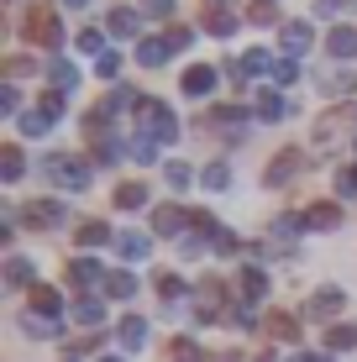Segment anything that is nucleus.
I'll return each instance as SVG.
<instances>
[{"label":"nucleus","mask_w":357,"mask_h":362,"mask_svg":"<svg viewBox=\"0 0 357 362\" xmlns=\"http://www.w3.org/2000/svg\"><path fill=\"white\" fill-rule=\"evenodd\" d=\"M211 247H216V252H226V257H231V252H237L242 242H237V236H231L226 226H216V231H211Z\"/></svg>","instance_id":"nucleus-44"},{"label":"nucleus","mask_w":357,"mask_h":362,"mask_svg":"<svg viewBox=\"0 0 357 362\" xmlns=\"http://www.w3.org/2000/svg\"><path fill=\"white\" fill-rule=\"evenodd\" d=\"M147 247H153V242H147L142 231H121V236H116V252L127 257V263H142V257H147Z\"/></svg>","instance_id":"nucleus-23"},{"label":"nucleus","mask_w":357,"mask_h":362,"mask_svg":"<svg viewBox=\"0 0 357 362\" xmlns=\"http://www.w3.org/2000/svg\"><path fill=\"white\" fill-rule=\"evenodd\" d=\"M37 110H42L47 121H58V116H64V95H58V90H53V95H42V100H37Z\"/></svg>","instance_id":"nucleus-47"},{"label":"nucleus","mask_w":357,"mask_h":362,"mask_svg":"<svg viewBox=\"0 0 357 362\" xmlns=\"http://www.w3.org/2000/svg\"><path fill=\"white\" fill-rule=\"evenodd\" d=\"M300 168H305V158L294 153V147H284V153H279L274 163L263 168V184H268V189H284V184H294V179H300Z\"/></svg>","instance_id":"nucleus-5"},{"label":"nucleus","mask_w":357,"mask_h":362,"mask_svg":"<svg viewBox=\"0 0 357 362\" xmlns=\"http://www.w3.org/2000/svg\"><path fill=\"white\" fill-rule=\"evenodd\" d=\"M105 294H110V299H131V294H137V279H131L127 268L105 273Z\"/></svg>","instance_id":"nucleus-31"},{"label":"nucleus","mask_w":357,"mask_h":362,"mask_svg":"<svg viewBox=\"0 0 357 362\" xmlns=\"http://www.w3.org/2000/svg\"><path fill=\"white\" fill-rule=\"evenodd\" d=\"M163 42H168V53H184V47L194 42V32L189 27H174V32H163Z\"/></svg>","instance_id":"nucleus-45"},{"label":"nucleus","mask_w":357,"mask_h":362,"mask_svg":"<svg viewBox=\"0 0 357 362\" xmlns=\"http://www.w3.org/2000/svg\"><path fill=\"white\" fill-rule=\"evenodd\" d=\"M184 294H189V284H184L179 273H158V299H163V305H174Z\"/></svg>","instance_id":"nucleus-33"},{"label":"nucleus","mask_w":357,"mask_h":362,"mask_svg":"<svg viewBox=\"0 0 357 362\" xmlns=\"http://www.w3.org/2000/svg\"><path fill=\"white\" fill-rule=\"evenodd\" d=\"M74 242L79 247H105V242H116V236H110L105 221H79V236H74Z\"/></svg>","instance_id":"nucleus-28"},{"label":"nucleus","mask_w":357,"mask_h":362,"mask_svg":"<svg viewBox=\"0 0 357 362\" xmlns=\"http://www.w3.org/2000/svg\"><path fill=\"white\" fill-rule=\"evenodd\" d=\"M231 74H237V79H263V74H274V53H268V47H247V53L231 64Z\"/></svg>","instance_id":"nucleus-9"},{"label":"nucleus","mask_w":357,"mask_h":362,"mask_svg":"<svg viewBox=\"0 0 357 362\" xmlns=\"http://www.w3.org/2000/svg\"><path fill=\"white\" fill-rule=\"evenodd\" d=\"M21 37L53 53V47L64 42V27H58V11H53V6H32L27 16H21Z\"/></svg>","instance_id":"nucleus-3"},{"label":"nucleus","mask_w":357,"mask_h":362,"mask_svg":"<svg viewBox=\"0 0 357 362\" xmlns=\"http://www.w3.org/2000/svg\"><path fill=\"white\" fill-rule=\"evenodd\" d=\"M105 27L116 32V37H137V27H142V11H137V6H116V11L105 16Z\"/></svg>","instance_id":"nucleus-14"},{"label":"nucleus","mask_w":357,"mask_h":362,"mask_svg":"<svg viewBox=\"0 0 357 362\" xmlns=\"http://www.w3.org/2000/svg\"><path fill=\"white\" fill-rule=\"evenodd\" d=\"M6 284H11V289H32V284H37L32 257H11V263H6Z\"/></svg>","instance_id":"nucleus-24"},{"label":"nucleus","mask_w":357,"mask_h":362,"mask_svg":"<svg viewBox=\"0 0 357 362\" xmlns=\"http://www.w3.org/2000/svg\"><path fill=\"white\" fill-rule=\"evenodd\" d=\"M274 79H279V84H294V79H300V58H279V64H274Z\"/></svg>","instance_id":"nucleus-43"},{"label":"nucleus","mask_w":357,"mask_h":362,"mask_svg":"<svg viewBox=\"0 0 357 362\" xmlns=\"http://www.w3.org/2000/svg\"><path fill=\"white\" fill-rule=\"evenodd\" d=\"M168 357H174V362H211V357L200 352L194 336H174V341H168Z\"/></svg>","instance_id":"nucleus-29"},{"label":"nucleus","mask_w":357,"mask_h":362,"mask_svg":"<svg viewBox=\"0 0 357 362\" xmlns=\"http://www.w3.org/2000/svg\"><path fill=\"white\" fill-rule=\"evenodd\" d=\"M268 336H274V341H300V320H294L289 310H274V315H268Z\"/></svg>","instance_id":"nucleus-21"},{"label":"nucleus","mask_w":357,"mask_h":362,"mask_svg":"<svg viewBox=\"0 0 357 362\" xmlns=\"http://www.w3.org/2000/svg\"><path fill=\"white\" fill-rule=\"evenodd\" d=\"M142 205H147V184H137V179L116 184V210H142Z\"/></svg>","instance_id":"nucleus-27"},{"label":"nucleus","mask_w":357,"mask_h":362,"mask_svg":"<svg viewBox=\"0 0 357 362\" xmlns=\"http://www.w3.org/2000/svg\"><path fill=\"white\" fill-rule=\"evenodd\" d=\"M74 320H79L84 331H95V326L105 320V305H100L95 294H79V299H74Z\"/></svg>","instance_id":"nucleus-16"},{"label":"nucleus","mask_w":357,"mask_h":362,"mask_svg":"<svg viewBox=\"0 0 357 362\" xmlns=\"http://www.w3.org/2000/svg\"><path fill=\"white\" fill-rule=\"evenodd\" d=\"M42 179H53L58 189H90V163L74 153H47L42 158Z\"/></svg>","instance_id":"nucleus-1"},{"label":"nucleus","mask_w":357,"mask_h":362,"mask_svg":"<svg viewBox=\"0 0 357 362\" xmlns=\"http://www.w3.org/2000/svg\"><path fill=\"white\" fill-rule=\"evenodd\" d=\"M21 331L27 336H58V320L53 315H21Z\"/></svg>","instance_id":"nucleus-38"},{"label":"nucleus","mask_w":357,"mask_h":362,"mask_svg":"<svg viewBox=\"0 0 357 362\" xmlns=\"http://www.w3.org/2000/svg\"><path fill=\"white\" fill-rule=\"evenodd\" d=\"M310 42H315L310 21H284V27H279V47H284V58H305V53H310Z\"/></svg>","instance_id":"nucleus-6"},{"label":"nucleus","mask_w":357,"mask_h":362,"mask_svg":"<svg viewBox=\"0 0 357 362\" xmlns=\"http://www.w3.org/2000/svg\"><path fill=\"white\" fill-rule=\"evenodd\" d=\"M100 362H127V357H100Z\"/></svg>","instance_id":"nucleus-55"},{"label":"nucleus","mask_w":357,"mask_h":362,"mask_svg":"<svg viewBox=\"0 0 357 362\" xmlns=\"http://www.w3.org/2000/svg\"><path fill=\"white\" fill-rule=\"evenodd\" d=\"M64 221V205L58 199H32L27 210H21V226H32V231H47V226H58Z\"/></svg>","instance_id":"nucleus-8"},{"label":"nucleus","mask_w":357,"mask_h":362,"mask_svg":"<svg viewBox=\"0 0 357 362\" xmlns=\"http://www.w3.org/2000/svg\"><path fill=\"white\" fill-rule=\"evenodd\" d=\"M69 284H74V289H105V268L100 263H95V257H79V263H69Z\"/></svg>","instance_id":"nucleus-10"},{"label":"nucleus","mask_w":357,"mask_h":362,"mask_svg":"<svg viewBox=\"0 0 357 362\" xmlns=\"http://www.w3.org/2000/svg\"><path fill=\"white\" fill-rule=\"evenodd\" d=\"M137 127H142V136H153V142L163 147V142H174V136H179V116L163 105V100H147V95H142V105H137Z\"/></svg>","instance_id":"nucleus-2"},{"label":"nucleus","mask_w":357,"mask_h":362,"mask_svg":"<svg viewBox=\"0 0 357 362\" xmlns=\"http://www.w3.org/2000/svg\"><path fill=\"white\" fill-rule=\"evenodd\" d=\"M137 105H142V95H137V90H110L95 110H100V116L110 121V116H121V110H137Z\"/></svg>","instance_id":"nucleus-15"},{"label":"nucleus","mask_w":357,"mask_h":362,"mask_svg":"<svg viewBox=\"0 0 357 362\" xmlns=\"http://www.w3.org/2000/svg\"><path fill=\"white\" fill-rule=\"evenodd\" d=\"M341 310H347V294H341L336 284H326V289H315L310 299H305V315L310 320H331V326H336Z\"/></svg>","instance_id":"nucleus-4"},{"label":"nucleus","mask_w":357,"mask_h":362,"mask_svg":"<svg viewBox=\"0 0 357 362\" xmlns=\"http://www.w3.org/2000/svg\"><path fill=\"white\" fill-rule=\"evenodd\" d=\"M64 6H90V0H64Z\"/></svg>","instance_id":"nucleus-54"},{"label":"nucleus","mask_w":357,"mask_h":362,"mask_svg":"<svg viewBox=\"0 0 357 362\" xmlns=\"http://www.w3.org/2000/svg\"><path fill=\"white\" fill-rule=\"evenodd\" d=\"M352 84H357V79H352L347 69H331L326 79H321V90H326V95H352Z\"/></svg>","instance_id":"nucleus-37"},{"label":"nucleus","mask_w":357,"mask_h":362,"mask_svg":"<svg viewBox=\"0 0 357 362\" xmlns=\"http://www.w3.org/2000/svg\"><path fill=\"white\" fill-rule=\"evenodd\" d=\"M326 53H331V58H352V53H357V32H352V27H331Z\"/></svg>","instance_id":"nucleus-26"},{"label":"nucleus","mask_w":357,"mask_h":362,"mask_svg":"<svg viewBox=\"0 0 357 362\" xmlns=\"http://www.w3.org/2000/svg\"><path fill=\"white\" fill-rule=\"evenodd\" d=\"M200 184H205V189H226V184H231V168H226V163H205Z\"/></svg>","instance_id":"nucleus-40"},{"label":"nucleus","mask_w":357,"mask_h":362,"mask_svg":"<svg viewBox=\"0 0 357 362\" xmlns=\"http://www.w3.org/2000/svg\"><path fill=\"white\" fill-rule=\"evenodd\" d=\"M321 16H336V11H357V0H315Z\"/></svg>","instance_id":"nucleus-50"},{"label":"nucleus","mask_w":357,"mask_h":362,"mask_svg":"<svg viewBox=\"0 0 357 362\" xmlns=\"http://www.w3.org/2000/svg\"><path fill=\"white\" fill-rule=\"evenodd\" d=\"M32 315H58V310H64V299H58V289L53 284H32Z\"/></svg>","instance_id":"nucleus-17"},{"label":"nucleus","mask_w":357,"mask_h":362,"mask_svg":"<svg viewBox=\"0 0 357 362\" xmlns=\"http://www.w3.org/2000/svg\"><path fill=\"white\" fill-rule=\"evenodd\" d=\"M137 64H142V69H163V64H168V42H163V37L137 42Z\"/></svg>","instance_id":"nucleus-22"},{"label":"nucleus","mask_w":357,"mask_h":362,"mask_svg":"<svg viewBox=\"0 0 357 362\" xmlns=\"http://www.w3.org/2000/svg\"><path fill=\"white\" fill-rule=\"evenodd\" d=\"M205 11H231V0H205Z\"/></svg>","instance_id":"nucleus-53"},{"label":"nucleus","mask_w":357,"mask_h":362,"mask_svg":"<svg viewBox=\"0 0 357 362\" xmlns=\"http://www.w3.org/2000/svg\"><path fill=\"white\" fill-rule=\"evenodd\" d=\"M116 341L127 346V352H137V346L147 341V320H142V315H127V320L116 326Z\"/></svg>","instance_id":"nucleus-19"},{"label":"nucleus","mask_w":357,"mask_h":362,"mask_svg":"<svg viewBox=\"0 0 357 362\" xmlns=\"http://www.w3.org/2000/svg\"><path fill=\"white\" fill-rule=\"evenodd\" d=\"M16 105H21V95H16V79H6V84H0V110H6V116H16Z\"/></svg>","instance_id":"nucleus-46"},{"label":"nucleus","mask_w":357,"mask_h":362,"mask_svg":"<svg viewBox=\"0 0 357 362\" xmlns=\"http://www.w3.org/2000/svg\"><path fill=\"white\" fill-rule=\"evenodd\" d=\"M336 194H357V168H341L336 173Z\"/></svg>","instance_id":"nucleus-51"},{"label":"nucleus","mask_w":357,"mask_h":362,"mask_svg":"<svg viewBox=\"0 0 357 362\" xmlns=\"http://www.w3.org/2000/svg\"><path fill=\"white\" fill-rule=\"evenodd\" d=\"M47 127H53V121H47L42 110H21V116H16V132H21V136H42Z\"/></svg>","instance_id":"nucleus-35"},{"label":"nucleus","mask_w":357,"mask_h":362,"mask_svg":"<svg viewBox=\"0 0 357 362\" xmlns=\"http://www.w3.org/2000/svg\"><path fill=\"white\" fill-rule=\"evenodd\" d=\"M300 231H310V221H305V216H279V221H274V236H279V242H294Z\"/></svg>","instance_id":"nucleus-36"},{"label":"nucleus","mask_w":357,"mask_h":362,"mask_svg":"<svg viewBox=\"0 0 357 362\" xmlns=\"http://www.w3.org/2000/svg\"><path fill=\"white\" fill-rule=\"evenodd\" d=\"M237 289H242V299H247V305H257V299H268V273L263 268H242V279H237Z\"/></svg>","instance_id":"nucleus-13"},{"label":"nucleus","mask_w":357,"mask_h":362,"mask_svg":"<svg viewBox=\"0 0 357 362\" xmlns=\"http://www.w3.org/2000/svg\"><path fill=\"white\" fill-rule=\"evenodd\" d=\"M305 221H310V231H336L341 226V205L336 199H315V205L305 210Z\"/></svg>","instance_id":"nucleus-12"},{"label":"nucleus","mask_w":357,"mask_h":362,"mask_svg":"<svg viewBox=\"0 0 357 362\" xmlns=\"http://www.w3.org/2000/svg\"><path fill=\"white\" fill-rule=\"evenodd\" d=\"M315 362H336V357H315Z\"/></svg>","instance_id":"nucleus-56"},{"label":"nucleus","mask_w":357,"mask_h":362,"mask_svg":"<svg viewBox=\"0 0 357 362\" xmlns=\"http://www.w3.org/2000/svg\"><path fill=\"white\" fill-rule=\"evenodd\" d=\"M27 74H37L32 58H6V79H27Z\"/></svg>","instance_id":"nucleus-48"},{"label":"nucleus","mask_w":357,"mask_h":362,"mask_svg":"<svg viewBox=\"0 0 357 362\" xmlns=\"http://www.w3.org/2000/svg\"><path fill=\"white\" fill-rule=\"evenodd\" d=\"M95 74H100V79H116V74H121V58H116V53L95 58Z\"/></svg>","instance_id":"nucleus-49"},{"label":"nucleus","mask_w":357,"mask_h":362,"mask_svg":"<svg viewBox=\"0 0 357 362\" xmlns=\"http://www.w3.org/2000/svg\"><path fill=\"white\" fill-rule=\"evenodd\" d=\"M200 27L211 32V37H231V32H237V16H231V11H205Z\"/></svg>","instance_id":"nucleus-34"},{"label":"nucleus","mask_w":357,"mask_h":362,"mask_svg":"<svg viewBox=\"0 0 357 362\" xmlns=\"http://www.w3.org/2000/svg\"><path fill=\"white\" fill-rule=\"evenodd\" d=\"M347 346H357V320H341V326L326 331V352H331V357L347 352Z\"/></svg>","instance_id":"nucleus-25"},{"label":"nucleus","mask_w":357,"mask_h":362,"mask_svg":"<svg viewBox=\"0 0 357 362\" xmlns=\"http://www.w3.org/2000/svg\"><path fill=\"white\" fill-rule=\"evenodd\" d=\"M127 158H131V163H158V142H153V136H131V142H127Z\"/></svg>","instance_id":"nucleus-32"},{"label":"nucleus","mask_w":357,"mask_h":362,"mask_svg":"<svg viewBox=\"0 0 357 362\" xmlns=\"http://www.w3.org/2000/svg\"><path fill=\"white\" fill-rule=\"evenodd\" d=\"M163 179H168V189H189L194 173H189V163H168V168H163Z\"/></svg>","instance_id":"nucleus-41"},{"label":"nucleus","mask_w":357,"mask_h":362,"mask_svg":"<svg viewBox=\"0 0 357 362\" xmlns=\"http://www.w3.org/2000/svg\"><path fill=\"white\" fill-rule=\"evenodd\" d=\"M221 84V74L211 69V64H194V69H184V79H179V90L189 95V100H205Z\"/></svg>","instance_id":"nucleus-7"},{"label":"nucleus","mask_w":357,"mask_h":362,"mask_svg":"<svg viewBox=\"0 0 357 362\" xmlns=\"http://www.w3.org/2000/svg\"><path fill=\"white\" fill-rule=\"evenodd\" d=\"M252 110H257V121H284V95L279 90H257Z\"/></svg>","instance_id":"nucleus-20"},{"label":"nucleus","mask_w":357,"mask_h":362,"mask_svg":"<svg viewBox=\"0 0 357 362\" xmlns=\"http://www.w3.org/2000/svg\"><path fill=\"white\" fill-rule=\"evenodd\" d=\"M21 173H27V158H21V147H0V179L16 184Z\"/></svg>","instance_id":"nucleus-30"},{"label":"nucleus","mask_w":357,"mask_h":362,"mask_svg":"<svg viewBox=\"0 0 357 362\" xmlns=\"http://www.w3.org/2000/svg\"><path fill=\"white\" fill-rule=\"evenodd\" d=\"M184 226H194L189 210H179V205H158L153 210V231L158 236H184Z\"/></svg>","instance_id":"nucleus-11"},{"label":"nucleus","mask_w":357,"mask_h":362,"mask_svg":"<svg viewBox=\"0 0 357 362\" xmlns=\"http://www.w3.org/2000/svg\"><path fill=\"white\" fill-rule=\"evenodd\" d=\"M47 79H53V90H58V95H69L74 84H79V69H74L69 58H47Z\"/></svg>","instance_id":"nucleus-18"},{"label":"nucleus","mask_w":357,"mask_h":362,"mask_svg":"<svg viewBox=\"0 0 357 362\" xmlns=\"http://www.w3.org/2000/svg\"><path fill=\"white\" fill-rule=\"evenodd\" d=\"M174 6H179V0H137V11H142V16H174Z\"/></svg>","instance_id":"nucleus-42"},{"label":"nucleus","mask_w":357,"mask_h":362,"mask_svg":"<svg viewBox=\"0 0 357 362\" xmlns=\"http://www.w3.org/2000/svg\"><path fill=\"white\" fill-rule=\"evenodd\" d=\"M74 47H79V53H95V58H105V37L95 32V27H84L79 37H74Z\"/></svg>","instance_id":"nucleus-39"},{"label":"nucleus","mask_w":357,"mask_h":362,"mask_svg":"<svg viewBox=\"0 0 357 362\" xmlns=\"http://www.w3.org/2000/svg\"><path fill=\"white\" fill-rule=\"evenodd\" d=\"M252 21H274V0H252Z\"/></svg>","instance_id":"nucleus-52"}]
</instances>
